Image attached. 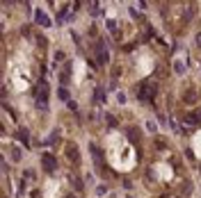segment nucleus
<instances>
[{
    "label": "nucleus",
    "instance_id": "nucleus-1",
    "mask_svg": "<svg viewBox=\"0 0 201 198\" xmlns=\"http://www.w3.org/2000/svg\"><path fill=\"white\" fill-rule=\"evenodd\" d=\"M153 91H155V87H153V84H144V87H142V91H140L142 100H151V96H153Z\"/></svg>",
    "mask_w": 201,
    "mask_h": 198
},
{
    "label": "nucleus",
    "instance_id": "nucleus-2",
    "mask_svg": "<svg viewBox=\"0 0 201 198\" xmlns=\"http://www.w3.org/2000/svg\"><path fill=\"white\" fill-rule=\"evenodd\" d=\"M44 166L48 168V171H50V168H55V159H50V155H44Z\"/></svg>",
    "mask_w": 201,
    "mask_h": 198
},
{
    "label": "nucleus",
    "instance_id": "nucleus-3",
    "mask_svg": "<svg viewBox=\"0 0 201 198\" xmlns=\"http://www.w3.org/2000/svg\"><path fill=\"white\" fill-rule=\"evenodd\" d=\"M37 18H39V23H41V25H50V21H48L41 12H37Z\"/></svg>",
    "mask_w": 201,
    "mask_h": 198
}]
</instances>
